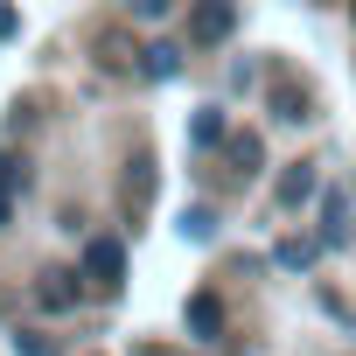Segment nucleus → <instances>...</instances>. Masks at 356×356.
Listing matches in <instances>:
<instances>
[{
  "instance_id": "obj_1",
  "label": "nucleus",
  "mask_w": 356,
  "mask_h": 356,
  "mask_svg": "<svg viewBox=\"0 0 356 356\" xmlns=\"http://www.w3.org/2000/svg\"><path fill=\"white\" fill-rule=\"evenodd\" d=\"M84 273H91V280H105V286H119V273H126V252H119L112 238H91V252H84Z\"/></svg>"
},
{
  "instance_id": "obj_2",
  "label": "nucleus",
  "mask_w": 356,
  "mask_h": 356,
  "mask_svg": "<svg viewBox=\"0 0 356 356\" xmlns=\"http://www.w3.org/2000/svg\"><path fill=\"white\" fill-rule=\"evenodd\" d=\"M238 29V8H231V0H210V8L196 15V42H224Z\"/></svg>"
},
{
  "instance_id": "obj_3",
  "label": "nucleus",
  "mask_w": 356,
  "mask_h": 356,
  "mask_svg": "<svg viewBox=\"0 0 356 356\" xmlns=\"http://www.w3.org/2000/svg\"><path fill=\"white\" fill-rule=\"evenodd\" d=\"M321 245H335V252H342V245H349V203H342V196H335V189H328V196H321Z\"/></svg>"
},
{
  "instance_id": "obj_4",
  "label": "nucleus",
  "mask_w": 356,
  "mask_h": 356,
  "mask_svg": "<svg viewBox=\"0 0 356 356\" xmlns=\"http://www.w3.org/2000/svg\"><path fill=\"white\" fill-rule=\"evenodd\" d=\"M314 252H321V238H280V245H273V259H280L286 273H307Z\"/></svg>"
},
{
  "instance_id": "obj_5",
  "label": "nucleus",
  "mask_w": 356,
  "mask_h": 356,
  "mask_svg": "<svg viewBox=\"0 0 356 356\" xmlns=\"http://www.w3.org/2000/svg\"><path fill=\"white\" fill-rule=\"evenodd\" d=\"M307 196H314V161H300V168H286V175H280V203H286V210H293V203H307Z\"/></svg>"
},
{
  "instance_id": "obj_6",
  "label": "nucleus",
  "mask_w": 356,
  "mask_h": 356,
  "mask_svg": "<svg viewBox=\"0 0 356 356\" xmlns=\"http://www.w3.org/2000/svg\"><path fill=\"white\" fill-rule=\"evenodd\" d=\"M189 328H196V335H217V328H224V307H217L210 293H196V300H189Z\"/></svg>"
},
{
  "instance_id": "obj_7",
  "label": "nucleus",
  "mask_w": 356,
  "mask_h": 356,
  "mask_svg": "<svg viewBox=\"0 0 356 356\" xmlns=\"http://www.w3.org/2000/svg\"><path fill=\"white\" fill-rule=\"evenodd\" d=\"M70 300H77L70 273H42V307H70Z\"/></svg>"
},
{
  "instance_id": "obj_8",
  "label": "nucleus",
  "mask_w": 356,
  "mask_h": 356,
  "mask_svg": "<svg viewBox=\"0 0 356 356\" xmlns=\"http://www.w3.org/2000/svg\"><path fill=\"white\" fill-rule=\"evenodd\" d=\"M140 70H147V77H175V70H182V56H175V49H168V42H154V49H147V63H140Z\"/></svg>"
},
{
  "instance_id": "obj_9",
  "label": "nucleus",
  "mask_w": 356,
  "mask_h": 356,
  "mask_svg": "<svg viewBox=\"0 0 356 356\" xmlns=\"http://www.w3.org/2000/svg\"><path fill=\"white\" fill-rule=\"evenodd\" d=\"M280 119H286V126L307 119V91H300V84H280Z\"/></svg>"
},
{
  "instance_id": "obj_10",
  "label": "nucleus",
  "mask_w": 356,
  "mask_h": 356,
  "mask_svg": "<svg viewBox=\"0 0 356 356\" xmlns=\"http://www.w3.org/2000/svg\"><path fill=\"white\" fill-rule=\"evenodd\" d=\"M231 161H238V175H259V140L238 133V140H231Z\"/></svg>"
},
{
  "instance_id": "obj_11",
  "label": "nucleus",
  "mask_w": 356,
  "mask_h": 356,
  "mask_svg": "<svg viewBox=\"0 0 356 356\" xmlns=\"http://www.w3.org/2000/svg\"><path fill=\"white\" fill-rule=\"evenodd\" d=\"M210 140H224V119L217 112H196V147H210Z\"/></svg>"
},
{
  "instance_id": "obj_12",
  "label": "nucleus",
  "mask_w": 356,
  "mask_h": 356,
  "mask_svg": "<svg viewBox=\"0 0 356 356\" xmlns=\"http://www.w3.org/2000/svg\"><path fill=\"white\" fill-rule=\"evenodd\" d=\"M133 15H147V22H154V15H168V0H133Z\"/></svg>"
},
{
  "instance_id": "obj_13",
  "label": "nucleus",
  "mask_w": 356,
  "mask_h": 356,
  "mask_svg": "<svg viewBox=\"0 0 356 356\" xmlns=\"http://www.w3.org/2000/svg\"><path fill=\"white\" fill-rule=\"evenodd\" d=\"M8 217H15V203H8V189H0V224H8Z\"/></svg>"
}]
</instances>
